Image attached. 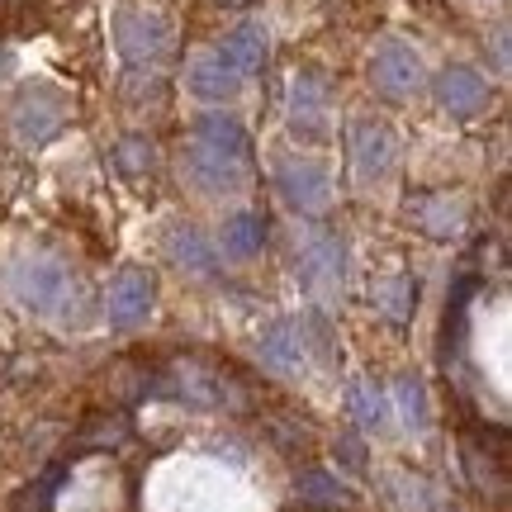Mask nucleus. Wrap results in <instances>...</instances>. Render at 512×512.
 Returning <instances> with one entry per match:
<instances>
[{
	"label": "nucleus",
	"instance_id": "nucleus-14",
	"mask_svg": "<svg viewBox=\"0 0 512 512\" xmlns=\"http://www.w3.org/2000/svg\"><path fill=\"white\" fill-rule=\"evenodd\" d=\"M351 162H356V171L366 181L384 176L394 166V133L384 124H356V133H351Z\"/></svg>",
	"mask_w": 512,
	"mask_h": 512
},
{
	"label": "nucleus",
	"instance_id": "nucleus-2",
	"mask_svg": "<svg viewBox=\"0 0 512 512\" xmlns=\"http://www.w3.org/2000/svg\"><path fill=\"white\" fill-rule=\"evenodd\" d=\"M5 285L24 309L34 313H62V304L72 299V275L53 256H19L5 271Z\"/></svg>",
	"mask_w": 512,
	"mask_h": 512
},
{
	"label": "nucleus",
	"instance_id": "nucleus-12",
	"mask_svg": "<svg viewBox=\"0 0 512 512\" xmlns=\"http://www.w3.org/2000/svg\"><path fill=\"white\" fill-rule=\"evenodd\" d=\"M209 53L219 57L238 81H247V76L261 72V62H266V29H261V24H238V29L228 38H219Z\"/></svg>",
	"mask_w": 512,
	"mask_h": 512
},
{
	"label": "nucleus",
	"instance_id": "nucleus-3",
	"mask_svg": "<svg viewBox=\"0 0 512 512\" xmlns=\"http://www.w3.org/2000/svg\"><path fill=\"white\" fill-rule=\"evenodd\" d=\"M157 309V280L138 266H124L119 275H110V285H105V318H110V328L119 332H133L143 328L147 318Z\"/></svg>",
	"mask_w": 512,
	"mask_h": 512
},
{
	"label": "nucleus",
	"instance_id": "nucleus-20",
	"mask_svg": "<svg viewBox=\"0 0 512 512\" xmlns=\"http://www.w3.org/2000/svg\"><path fill=\"white\" fill-rule=\"evenodd\" d=\"M299 498H304L309 508H337V503H347V489H342L337 475H328V470H304V475H299Z\"/></svg>",
	"mask_w": 512,
	"mask_h": 512
},
{
	"label": "nucleus",
	"instance_id": "nucleus-22",
	"mask_svg": "<svg viewBox=\"0 0 512 512\" xmlns=\"http://www.w3.org/2000/svg\"><path fill=\"white\" fill-rule=\"evenodd\" d=\"M114 157L124 166V176H143L147 166H152V143H147V138H124Z\"/></svg>",
	"mask_w": 512,
	"mask_h": 512
},
{
	"label": "nucleus",
	"instance_id": "nucleus-21",
	"mask_svg": "<svg viewBox=\"0 0 512 512\" xmlns=\"http://www.w3.org/2000/svg\"><path fill=\"white\" fill-rule=\"evenodd\" d=\"M389 403H399V413L408 427H427V389H422V380H413V375H403L399 384H394V394H389Z\"/></svg>",
	"mask_w": 512,
	"mask_h": 512
},
{
	"label": "nucleus",
	"instance_id": "nucleus-9",
	"mask_svg": "<svg viewBox=\"0 0 512 512\" xmlns=\"http://www.w3.org/2000/svg\"><path fill=\"white\" fill-rule=\"evenodd\" d=\"M290 128L299 138L318 143L328 133V86L318 72L294 76V95H290Z\"/></svg>",
	"mask_w": 512,
	"mask_h": 512
},
{
	"label": "nucleus",
	"instance_id": "nucleus-17",
	"mask_svg": "<svg viewBox=\"0 0 512 512\" xmlns=\"http://www.w3.org/2000/svg\"><path fill=\"white\" fill-rule=\"evenodd\" d=\"M261 242H266V219L261 214H233L219 233V256L247 261V256L261 252Z\"/></svg>",
	"mask_w": 512,
	"mask_h": 512
},
{
	"label": "nucleus",
	"instance_id": "nucleus-18",
	"mask_svg": "<svg viewBox=\"0 0 512 512\" xmlns=\"http://www.w3.org/2000/svg\"><path fill=\"white\" fill-rule=\"evenodd\" d=\"M389 389L375 380H356L351 384V418L361 422V432H380L384 422H389Z\"/></svg>",
	"mask_w": 512,
	"mask_h": 512
},
{
	"label": "nucleus",
	"instance_id": "nucleus-5",
	"mask_svg": "<svg viewBox=\"0 0 512 512\" xmlns=\"http://www.w3.org/2000/svg\"><path fill=\"white\" fill-rule=\"evenodd\" d=\"M275 185H280V195H285V204H290L294 214H323V209H328L332 181H328V166L323 162L280 157V162H275Z\"/></svg>",
	"mask_w": 512,
	"mask_h": 512
},
{
	"label": "nucleus",
	"instance_id": "nucleus-4",
	"mask_svg": "<svg viewBox=\"0 0 512 512\" xmlns=\"http://www.w3.org/2000/svg\"><path fill=\"white\" fill-rule=\"evenodd\" d=\"M294 275L309 294H337L342 275H347V252L337 233H309V238L294 247Z\"/></svg>",
	"mask_w": 512,
	"mask_h": 512
},
{
	"label": "nucleus",
	"instance_id": "nucleus-7",
	"mask_svg": "<svg viewBox=\"0 0 512 512\" xmlns=\"http://www.w3.org/2000/svg\"><path fill=\"white\" fill-rule=\"evenodd\" d=\"M313 342V323H299V318H285V323H271L256 342V356L271 375H299L304 356H309Z\"/></svg>",
	"mask_w": 512,
	"mask_h": 512
},
{
	"label": "nucleus",
	"instance_id": "nucleus-6",
	"mask_svg": "<svg viewBox=\"0 0 512 512\" xmlns=\"http://www.w3.org/2000/svg\"><path fill=\"white\" fill-rule=\"evenodd\" d=\"M114 38H119V53L124 62L133 67H157L171 48V29H166V19L147 15V10H124L119 24H114Z\"/></svg>",
	"mask_w": 512,
	"mask_h": 512
},
{
	"label": "nucleus",
	"instance_id": "nucleus-8",
	"mask_svg": "<svg viewBox=\"0 0 512 512\" xmlns=\"http://www.w3.org/2000/svg\"><path fill=\"white\" fill-rule=\"evenodd\" d=\"M370 81H375V91L389 95V100H403V95H413L422 86V62L413 48H403V43H384L375 62H370Z\"/></svg>",
	"mask_w": 512,
	"mask_h": 512
},
{
	"label": "nucleus",
	"instance_id": "nucleus-23",
	"mask_svg": "<svg viewBox=\"0 0 512 512\" xmlns=\"http://www.w3.org/2000/svg\"><path fill=\"white\" fill-rule=\"evenodd\" d=\"M342 460H347V465H356V470L366 465V456H361V441H356V437H342Z\"/></svg>",
	"mask_w": 512,
	"mask_h": 512
},
{
	"label": "nucleus",
	"instance_id": "nucleus-15",
	"mask_svg": "<svg viewBox=\"0 0 512 512\" xmlns=\"http://www.w3.org/2000/svg\"><path fill=\"white\" fill-rule=\"evenodd\" d=\"M408 219L437 242H451L460 233V223H465L460 219V204L451 195H418V200L408 204Z\"/></svg>",
	"mask_w": 512,
	"mask_h": 512
},
{
	"label": "nucleus",
	"instance_id": "nucleus-11",
	"mask_svg": "<svg viewBox=\"0 0 512 512\" xmlns=\"http://www.w3.org/2000/svg\"><path fill=\"white\" fill-rule=\"evenodd\" d=\"M437 100L446 114H456V119H470L489 105V81L475 72V67H446L437 76Z\"/></svg>",
	"mask_w": 512,
	"mask_h": 512
},
{
	"label": "nucleus",
	"instance_id": "nucleus-13",
	"mask_svg": "<svg viewBox=\"0 0 512 512\" xmlns=\"http://www.w3.org/2000/svg\"><path fill=\"white\" fill-rule=\"evenodd\" d=\"M166 247H171V261H176L185 275H200V280H209V275H219V266H223L219 242H209L200 228H171Z\"/></svg>",
	"mask_w": 512,
	"mask_h": 512
},
{
	"label": "nucleus",
	"instance_id": "nucleus-19",
	"mask_svg": "<svg viewBox=\"0 0 512 512\" xmlns=\"http://www.w3.org/2000/svg\"><path fill=\"white\" fill-rule=\"evenodd\" d=\"M375 309H380L389 323H408L413 309H418V280H413V275H394L384 290H375Z\"/></svg>",
	"mask_w": 512,
	"mask_h": 512
},
{
	"label": "nucleus",
	"instance_id": "nucleus-16",
	"mask_svg": "<svg viewBox=\"0 0 512 512\" xmlns=\"http://www.w3.org/2000/svg\"><path fill=\"white\" fill-rule=\"evenodd\" d=\"M185 86L200 95V100H228V95H238L242 91V81L228 67H223L214 53H204L190 62V72H185Z\"/></svg>",
	"mask_w": 512,
	"mask_h": 512
},
{
	"label": "nucleus",
	"instance_id": "nucleus-1",
	"mask_svg": "<svg viewBox=\"0 0 512 512\" xmlns=\"http://www.w3.org/2000/svg\"><path fill=\"white\" fill-rule=\"evenodd\" d=\"M185 171L209 195L238 190L247 181V171H252V138H247V128L233 114H204L195 124V133H190V147H185Z\"/></svg>",
	"mask_w": 512,
	"mask_h": 512
},
{
	"label": "nucleus",
	"instance_id": "nucleus-10",
	"mask_svg": "<svg viewBox=\"0 0 512 512\" xmlns=\"http://www.w3.org/2000/svg\"><path fill=\"white\" fill-rule=\"evenodd\" d=\"M62 119H67V105H62L53 91L34 86V91L19 95V105H15V133L24 138V143H48L57 128H62Z\"/></svg>",
	"mask_w": 512,
	"mask_h": 512
}]
</instances>
